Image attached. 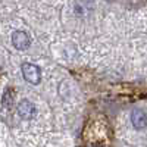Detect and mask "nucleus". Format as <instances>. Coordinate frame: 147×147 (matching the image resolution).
<instances>
[{"mask_svg":"<svg viewBox=\"0 0 147 147\" xmlns=\"http://www.w3.org/2000/svg\"><path fill=\"white\" fill-rule=\"evenodd\" d=\"M18 113L24 119H32L35 116V106L30 100H22L18 105Z\"/></svg>","mask_w":147,"mask_h":147,"instance_id":"7ed1b4c3","label":"nucleus"},{"mask_svg":"<svg viewBox=\"0 0 147 147\" xmlns=\"http://www.w3.org/2000/svg\"><path fill=\"white\" fill-rule=\"evenodd\" d=\"M3 105L7 107V109H12L13 107V96H12V90L7 88L3 94Z\"/></svg>","mask_w":147,"mask_h":147,"instance_id":"39448f33","label":"nucleus"},{"mask_svg":"<svg viewBox=\"0 0 147 147\" xmlns=\"http://www.w3.org/2000/svg\"><path fill=\"white\" fill-rule=\"evenodd\" d=\"M22 77L25 81H28L30 84L37 85L41 80V71L38 66H35L32 63H24L22 65Z\"/></svg>","mask_w":147,"mask_h":147,"instance_id":"f257e3e1","label":"nucleus"},{"mask_svg":"<svg viewBox=\"0 0 147 147\" xmlns=\"http://www.w3.org/2000/svg\"><path fill=\"white\" fill-rule=\"evenodd\" d=\"M12 43H13L15 49H18V50H25V49H28L30 44H31V38L27 32L15 31L13 35H12Z\"/></svg>","mask_w":147,"mask_h":147,"instance_id":"f03ea898","label":"nucleus"},{"mask_svg":"<svg viewBox=\"0 0 147 147\" xmlns=\"http://www.w3.org/2000/svg\"><path fill=\"white\" fill-rule=\"evenodd\" d=\"M131 121H132L134 128H137V129H143V128L147 127V115L143 112V110H140V109L132 110Z\"/></svg>","mask_w":147,"mask_h":147,"instance_id":"20e7f679","label":"nucleus"}]
</instances>
